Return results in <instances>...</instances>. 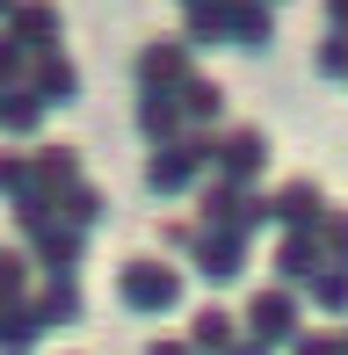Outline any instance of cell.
<instances>
[{
	"instance_id": "obj_1",
	"label": "cell",
	"mask_w": 348,
	"mask_h": 355,
	"mask_svg": "<svg viewBox=\"0 0 348 355\" xmlns=\"http://www.w3.org/2000/svg\"><path fill=\"white\" fill-rule=\"evenodd\" d=\"M182 297H189L182 268L160 261V254H131V261L116 268V304H123V312H138V319H167V312H182Z\"/></svg>"
},
{
	"instance_id": "obj_2",
	"label": "cell",
	"mask_w": 348,
	"mask_h": 355,
	"mask_svg": "<svg viewBox=\"0 0 348 355\" xmlns=\"http://www.w3.org/2000/svg\"><path fill=\"white\" fill-rule=\"evenodd\" d=\"M167 247H182L203 283H240L254 268V247L232 239V232H211V225H167Z\"/></svg>"
},
{
	"instance_id": "obj_3",
	"label": "cell",
	"mask_w": 348,
	"mask_h": 355,
	"mask_svg": "<svg viewBox=\"0 0 348 355\" xmlns=\"http://www.w3.org/2000/svg\"><path fill=\"white\" fill-rule=\"evenodd\" d=\"M196 225L232 232V239L254 247V232H268V196L261 189H232V182H203L196 189Z\"/></svg>"
},
{
	"instance_id": "obj_4",
	"label": "cell",
	"mask_w": 348,
	"mask_h": 355,
	"mask_svg": "<svg viewBox=\"0 0 348 355\" xmlns=\"http://www.w3.org/2000/svg\"><path fill=\"white\" fill-rule=\"evenodd\" d=\"M203 182H211V138H196V131H182L146 159V196H196Z\"/></svg>"
},
{
	"instance_id": "obj_5",
	"label": "cell",
	"mask_w": 348,
	"mask_h": 355,
	"mask_svg": "<svg viewBox=\"0 0 348 355\" xmlns=\"http://www.w3.org/2000/svg\"><path fill=\"white\" fill-rule=\"evenodd\" d=\"M297 334H305V297H290V290H276V283H261L254 297H247V312H240V341H254V348H290Z\"/></svg>"
},
{
	"instance_id": "obj_6",
	"label": "cell",
	"mask_w": 348,
	"mask_h": 355,
	"mask_svg": "<svg viewBox=\"0 0 348 355\" xmlns=\"http://www.w3.org/2000/svg\"><path fill=\"white\" fill-rule=\"evenodd\" d=\"M261 174H268V131H261V123H232V131L211 138V182L254 189Z\"/></svg>"
},
{
	"instance_id": "obj_7",
	"label": "cell",
	"mask_w": 348,
	"mask_h": 355,
	"mask_svg": "<svg viewBox=\"0 0 348 355\" xmlns=\"http://www.w3.org/2000/svg\"><path fill=\"white\" fill-rule=\"evenodd\" d=\"M22 304H29V319H37L44 334L80 327V319H87V290H80V276H37Z\"/></svg>"
},
{
	"instance_id": "obj_8",
	"label": "cell",
	"mask_w": 348,
	"mask_h": 355,
	"mask_svg": "<svg viewBox=\"0 0 348 355\" xmlns=\"http://www.w3.org/2000/svg\"><path fill=\"white\" fill-rule=\"evenodd\" d=\"M138 94H174L182 80H196V51H189L182 37H160V44H146L138 51Z\"/></svg>"
},
{
	"instance_id": "obj_9",
	"label": "cell",
	"mask_w": 348,
	"mask_h": 355,
	"mask_svg": "<svg viewBox=\"0 0 348 355\" xmlns=\"http://www.w3.org/2000/svg\"><path fill=\"white\" fill-rule=\"evenodd\" d=\"M22 94L51 116V109H66V102H80V66H73L66 51H51V58H29V73H22Z\"/></svg>"
},
{
	"instance_id": "obj_10",
	"label": "cell",
	"mask_w": 348,
	"mask_h": 355,
	"mask_svg": "<svg viewBox=\"0 0 348 355\" xmlns=\"http://www.w3.org/2000/svg\"><path fill=\"white\" fill-rule=\"evenodd\" d=\"M320 218H327V189L312 182V174H297V182L268 189V225H276V232H312Z\"/></svg>"
},
{
	"instance_id": "obj_11",
	"label": "cell",
	"mask_w": 348,
	"mask_h": 355,
	"mask_svg": "<svg viewBox=\"0 0 348 355\" xmlns=\"http://www.w3.org/2000/svg\"><path fill=\"white\" fill-rule=\"evenodd\" d=\"M0 22H8V44H15L22 58H51V51H66V44H58V37H66V15H58V8H8Z\"/></svg>"
},
{
	"instance_id": "obj_12",
	"label": "cell",
	"mask_w": 348,
	"mask_h": 355,
	"mask_svg": "<svg viewBox=\"0 0 348 355\" xmlns=\"http://www.w3.org/2000/svg\"><path fill=\"white\" fill-rule=\"evenodd\" d=\"M268 268H276V290H290V297H305L312 276H320V239L312 232H276V254H268Z\"/></svg>"
},
{
	"instance_id": "obj_13",
	"label": "cell",
	"mask_w": 348,
	"mask_h": 355,
	"mask_svg": "<svg viewBox=\"0 0 348 355\" xmlns=\"http://www.w3.org/2000/svg\"><path fill=\"white\" fill-rule=\"evenodd\" d=\"M174 109H182V131H196V138H211L218 123H225V87H218V80H182V87H174Z\"/></svg>"
},
{
	"instance_id": "obj_14",
	"label": "cell",
	"mask_w": 348,
	"mask_h": 355,
	"mask_svg": "<svg viewBox=\"0 0 348 355\" xmlns=\"http://www.w3.org/2000/svg\"><path fill=\"white\" fill-rule=\"evenodd\" d=\"M29 174H37V196H66L73 182H87L80 174V145H29Z\"/></svg>"
},
{
	"instance_id": "obj_15",
	"label": "cell",
	"mask_w": 348,
	"mask_h": 355,
	"mask_svg": "<svg viewBox=\"0 0 348 355\" xmlns=\"http://www.w3.org/2000/svg\"><path fill=\"white\" fill-rule=\"evenodd\" d=\"M22 254H29V268H44V276H73V268H80V254H87V239L66 232V225H44Z\"/></svg>"
},
{
	"instance_id": "obj_16",
	"label": "cell",
	"mask_w": 348,
	"mask_h": 355,
	"mask_svg": "<svg viewBox=\"0 0 348 355\" xmlns=\"http://www.w3.org/2000/svg\"><path fill=\"white\" fill-rule=\"evenodd\" d=\"M232 341H240V312H225V304H196L182 348H189V355H225Z\"/></svg>"
},
{
	"instance_id": "obj_17",
	"label": "cell",
	"mask_w": 348,
	"mask_h": 355,
	"mask_svg": "<svg viewBox=\"0 0 348 355\" xmlns=\"http://www.w3.org/2000/svg\"><path fill=\"white\" fill-rule=\"evenodd\" d=\"M232 8L240 0H189L182 8V44L196 51V44H232Z\"/></svg>"
},
{
	"instance_id": "obj_18",
	"label": "cell",
	"mask_w": 348,
	"mask_h": 355,
	"mask_svg": "<svg viewBox=\"0 0 348 355\" xmlns=\"http://www.w3.org/2000/svg\"><path fill=\"white\" fill-rule=\"evenodd\" d=\"M131 123H138V138H146V153H160V145L182 138V109H174V94H138V102H131Z\"/></svg>"
},
{
	"instance_id": "obj_19",
	"label": "cell",
	"mask_w": 348,
	"mask_h": 355,
	"mask_svg": "<svg viewBox=\"0 0 348 355\" xmlns=\"http://www.w3.org/2000/svg\"><path fill=\"white\" fill-rule=\"evenodd\" d=\"M51 211H58V225H66V232H80V239H87L94 225L109 218V196H102L94 182H73L66 196H51Z\"/></svg>"
},
{
	"instance_id": "obj_20",
	"label": "cell",
	"mask_w": 348,
	"mask_h": 355,
	"mask_svg": "<svg viewBox=\"0 0 348 355\" xmlns=\"http://www.w3.org/2000/svg\"><path fill=\"white\" fill-rule=\"evenodd\" d=\"M44 327L29 319V304H0V355H37Z\"/></svg>"
},
{
	"instance_id": "obj_21",
	"label": "cell",
	"mask_w": 348,
	"mask_h": 355,
	"mask_svg": "<svg viewBox=\"0 0 348 355\" xmlns=\"http://www.w3.org/2000/svg\"><path fill=\"white\" fill-rule=\"evenodd\" d=\"M37 131H44V109L29 102L22 87H15V94H0V138H15V145H29V138H37Z\"/></svg>"
},
{
	"instance_id": "obj_22",
	"label": "cell",
	"mask_w": 348,
	"mask_h": 355,
	"mask_svg": "<svg viewBox=\"0 0 348 355\" xmlns=\"http://www.w3.org/2000/svg\"><path fill=\"white\" fill-rule=\"evenodd\" d=\"M305 297H312V312H327V319H348V268H320Z\"/></svg>"
},
{
	"instance_id": "obj_23",
	"label": "cell",
	"mask_w": 348,
	"mask_h": 355,
	"mask_svg": "<svg viewBox=\"0 0 348 355\" xmlns=\"http://www.w3.org/2000/svg\"><path fill=\"white\" fill-rule=\"evenodd\" d=\"M312 239H320V261H327V268H348V211L327 203V218L312 225Z\"/></svg>"
},
{
	"instance_id": "obj_24",
	"label": "cell",
	"mask_w": 348,
	"mask_h": 355,
	"mask_svg": "<svg viewBox=\"0 0 348 355\" xmlns=\"http://www.w3.org/2000/svg\"><path fill=\"white\" fill-rule=\"evenodd\" d=\"M29 283H37V268H29L22 247H0V304H22Z\"/></svg>"
},
{
	"instance_id": "obj_25",
	"label": "cell",
	"mask_w": 348,
	"mask_h": 355,
	"mask_svg": "<svg viewBox=\"0 0 348 355\" xmlns=\"http://www.w3.org/2000/svg\"><path fill=\"white\" fill-rule=\"evenodd\" d=\"M312 80H334V87H348V37H334V29H327V37L312 44Z\"/></svg>"
},
{
	"instance_id": "obj_26",
	"label": "cell",
	"mask_w": 348,
	"mask_h": 355,
	"mask_svg": "<svg viewBox=\"0 0 348 355\" xmlns=\"http://www.w3.org/2000/svg\"><path fill=\"white\" fill-rule=\"evenodd\" d=\"M0 196H8V203L37 196V174H29V153H22V145H8V153H0Z\"/></svg>"
},
{
	"instance_id": "obj_27",
	"label": "cell",
	"mask_w": 348,
	"mask_h": 355,
	"mask_svg": "<svg viewBox=\"0 0 348 355\" xmlns=\"http://www.w3.org/2000/svg\"><path fill=\"white\" fill-rule=\"evenodd\" d=\"M268 37H276V15H268V8H232V44H247V51H261Z\"/></svg>"
},
{
	"instance_id": "obj_28",
	"label": "cell",
	"mask_w": 348,
	"mask_h": 355,
	"mask_svg": "<svg viewBox=\"0 0 348 355\" xmlns=\"http://www.w3.org/2000/svg\"><path fill=\"white\" fill-rule=\"evenodd\" d=\"M22 73H29V58L15 51L8 37H0V94H15V87H22Z\"/></svg>"
},
{
	"instance_id": "obj_29",
	"label": "cell",
	"mask_w": 348,
	"mask_h": 355,
	"mask_svg": "<svg viewBox=\"0 0 348 355\" xmlns=\"http://www.w3.org/2000/svg\"><path fill=\"white\" fill-rule=\"evenodd\" d=\"M290 355H341V341H334V327H320V334H297Z\"/></svg>"
},
{
	"instance_id": "obj_30",
	"label": "cell",
	"mask_w": 348,
	"mask_h": 355,
	"mask_svg": "<svg viewBox=\"0 0 348 355\" xmlns=\"http://www.w3.org/2000/svg\"><path fill=\"white\" fill-rule=\"evenodd\" d=\"M327 29H334V37H348V0H334V8H327Z\"/></svg>"
},
{
	"instance_id": "obj_31",
	"label": "cell",
	"mask_w": 348,
	"mask_h": 355,
	"mask_svg": "<svg viewBox=\"0 0 348 355\" xmlns=\"http://www.w3.org/2000/svg\"><path fill=\"white\" fill-rule=\"evenodd\" d=\"M146 355H189L182 341H146Z\"/></svg>"
},
{
	"instance_id": "obj_32",
	"label": "cell",
	"mask_w": 348,
	"mask_h": 355,
	"mask_svg": "<svg viewBox=\"0 0 348 355\" xmlns=\"http://www.w3.org/2000/svg\"><path fill=\"white\" fill-rule=\"evenodd\" d=\"M225 355H268V348H254V341H232V348H225Z\"/></svg>"
},
{
	"instance_id": "obj_33",
	"label": "cell",
	"mask_w": 348,
	"mask_h": 355,
	"mask_svg": "<svg viewBox=\"0 0 348 355\" xmlns=\"http://www.w3.org/2000/svg\"><path fill=\"white\" fill-rule=\"evenodd\" d=\"M334 341H341V355H348V327H334Z\"/></svg>"
}]
</instances>
